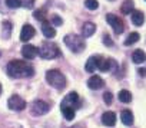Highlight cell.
<instances>
[{"label":"cell","instance_id":"cell-8","mask_svg":"<svg viewBox=\"0 0 146 128\" xmlns=\"http://www.w3.org/2000/svg\"><path fill=\"white\" fill-rule=\"evenodd\" d=\"M26 105H27L26 101L22 97H19V95H12L9 98V101H7V107L12 111H23L26 108Z\"/></svg>","mask_w":146,"mask_h":128},{"label":"cell","instance_id":"cell-5","mask_svg":"<svg viewBox=\"0 0 146 128\" xmlns=\"http://www.w3.org/2000/svg\"><path fill=\"white\" fill-rule=\"evenodd\" d=\"M78 104H79V95L78 92H69L62 104H60V109H66V108H72V109H76L78 108Z\"/></svg>","mask_w":146,"mask_h":128},{"label":"cell","instance_id":"cell-9","mask_svg":"<svg viewBox=\"0 0 146 128\" xmlns=\"http://www.w3.org/2000/svg\"><path fill=\"white\" fill-rule=\"evenodd\" d=\"M98 69H100L102 72H115V71H117V62L115 59H112V58L110 59L100 58Z\"/></svg>","mask_w":146,"mask_h":128},{"label":"cell","instance_id":"cell-3","mask_svg":"<svg viewBox=\"0 0 146 128\" xmlns=\"http://www.w3.org/2000/svg\"><path fill=\"white\" fill-rule=\"evenodd\" d=\"M37 55L42 58V59H46V60H50V59H54L60 55V50L57 48L56 43H52V42H44L40 45V48H37Z\"/></svg>","mask_w":146,"mask_h":128},{"label":"cell","instance_id":"cell-6","mask_svg":"<svg viewBox=\"0 0 146 128\" xmlns=\"http://www.w3.org/2000/svg\"><path fill=\"white\" fill-rule=\"evenodd\" d=\"M50 111V105L42 99H36L33 104H32V114L36 115V117H40V115H44Z\"/></svg>","mask_w":146,"mask_h":128},{"label":"cell","instance_id":"cell-17","mask_svg":"<svg viewBox=\"0 0 146 128\" xmlns=\"http://www.w3.org/2000/svg\"><path fill=\"white\" fill-rule=\"evenodd\" d=\"M42 33L47 38V39H52L56 36V30L53 29V26H50L47 22H43L42 23Z\"/></svg>","mask_w":146,"mask_h":128},{"label":"cell","instance_id":"cell-15","mask_svg":"<svg viewBox=\"0 0 146 128\" xmlns=\"http://www.w3.org/2000/svg\"><path fill=\"white\" fill-rule=\"evenodd\" d=\"M96 32V25L93 22H86L82 27V35L83 38H90L93 33Z\"/></svg>","mask_w":146,"mask_h":128},{"label":"cell","instance_id":"cell-16","mask_svg":"<svg viewBox=\"0 0 146 128\" xmlns=\"http://www.w3.org/2000/svg\"><path fill=\"white\" fill-rule=\"evenodd\" d=\"M130 15H132V23H133L135 26H142V25H143L145 16H143V13H142L140 10H133Z\"/></svg>","mask_w":146,"mask_h":128},{"label":"cell","instance_id":"cell-14","mask_svg":"<svg viewBox=\"0 0 146 128\" xmlns=\"http://www.w3.org/2000/svg\"><path fill=\"white\" fill-rule=\"evenodd\" d=\"M103 85H105L103 79H102L100 76H98V75L90 76V78H89V81H88V86H89L90 89H100Z\"/></svg>","mask_w":146,"mask_h":128},{"label":"cell","instance_id":"cell-7","mask_svg":"<svg viewBox=\"0 0 146 128\" xmlns=\"http://www.w3.org/2000/svg\"><path fill=\"white\" fill-rule=\"evenodd\" d=\"M106 20H108V23L112 26V29H113V32H115L116 35H120V33L125 30V23L122 22L120 17H117V16H115V15H108V16H106Z\"/></svg>","mask_w":146,"mask_h":128},{"label":"cell","instance_id":"cell-1","mask_svg":"<svg viewBox=\"0 0 146 128\" xmlns=\"http://www.w3.org/2000/svg\"><path fill=\"white\" fill-rule=\"evenodd\" d=\"M6 71H7V75L12 78H29L35 74L33 66L30 63H27L26 60H19V59L10 60L7 63Z\"/></svg>","mask_w":146,"mask_h":128},{"label":"cell","instance_id":"cell-31","mask_svg":"<svg viewBox=\"0 0 146 128\" xmlns=\"http://www.w3.org/2000/svg\"><path fill=\"white\" fill-rule=\"evenodd\" d=\"M137 71H139V75H140V76H146V69L140 68V69H137Z\"/></svg>","mask_w":146,"mask_h":128},{"label":"cell","instance_id":"cell-24","mask_svg":"<svg viewBox=\"0 0 146 128\" xmlns=\"http://www.w3.org/2000/svg\"><path fill=\"white\" fill-rule=\"evenodd\" d=\"M85 6L89 10H96L99 7V2L98 0H85Z\"/></svg>","mask_w":146,"mask_h":128},{"label":"cell","instance_id":"cell-23","mask_svg":"<svg viewBox=\"0 0 146 128\" xmlns=\"http://www.w3.org/2000/svg\"><path fill=\"white\" fill-rule=\"evenodd\" d=\"M2 25H3V36L5 38H10V35H12V23L5 20Z\"/></svg>","mask_w":146,"mask_h":128},{"label":"cell","instance_id":"cell-19","mask_svg":"<svg viewBox=\"0 0 146 128\" xmlns=\"http://www.w3.org/2000/svg\"><path fill=\"white\" fill-rule=\"evenodd\" d=\"M120 119L125 125H132L133 124V114L130 109H123L120 114Z\"/></svg>","mask_w":146,"mask_h":128},{"label":"cell","instance_id":"cell-22","mask_svg":"<svg viewBox=\"0 0 146 128\" xmlns=\"http://www.w3.org/2000/svg\"><path fill=\"white\" fill-rule=\"evenodd\" d=\"M139 39H140L139 33H137V32H133V33H130V35L126 38V40H125V45H126V46H130V45L136 43Z\"/></svg>","mask_w":146,"mask_h":128},{"label":"cell","instance_id":"cell-33","mask_svg":"<svg viewBox=\"0 0 146 128\" xmlns=\"http://www.w3.org/2000/svg\"><path fill=\"white\" fill-rule=\"evenodd\" d=\"M0 56H2V52H0Z\"/></svg>","mask_w":146,"mask_h":128},{"label":"cell","instance_id":"cell-34","mask_svg":"<svg viewBox=\"0 0 146 128\" xmlns=\"http://www.w3.org/2000/svg\"><path fill=\"white\" fill-rule=\"evenodd\" d=\"M72 128H76V127H72Z\"/></svg>","mask_w":146,"mask_h":128},{"label":"cell","instance_id":"cell-13","mask_svg":"<svg viewBox=\"0 0 146 128\" xmlns=\"http://www.w3.org/2000/svg\"><path fill=\"white\" fill-rule=\"evenodd\" d=\"M102 122L103 125L106 127H113L116 124V114L113 111H106L103 115H102Z\"/></svg>","mask_w":146,"mask_h":128},{"label":"cell","instance_id":"cell-29","mask_svg":"<svg viewBox=\"0 0 146 128\" xmlns=\"http://www.w3.org/2000/svg\"><path fill=\"white\" fill-rule=\"evenodd\" d=\"M103 101H105L108 105H110L112 101H113V95H112L110 92H105V94H103Z\"/></svg>","mask_w":146,"mask_h":128},{"label":"cell","instance_id":"cell-21","mask_svg":"<svg viewBox=\"0 0 146 128\" xmlns=\"http://www.w3.org/2000/svg\"><path fill=\"white\" fill-rule=\"evenodd\" d=\"M119 101L120 102H125V104H129L132 101V94L129 91H126V89H122L119 92Z\"/></svg>","mask_w":146,"mask_h":128},{"label":"cell","instance_id":"cell-25","mask_svg":"<svg viewBox=\"0 0 146 128\" xmlns=\"http://www.w3.org/2000/svg\"><path fill=\"white\" fill-rule=\"evenodd\" d=\"M62 112H63V115H64V118H66L67 121H72L73 118H75V109H72V108L62 109Z\"/></svg>","mask_w":146,"mask_h":128},{"label":"cell","instance_id":"cell-2","mask_svg":"<svg viewBox=\"0 0 146 128\" xmlns=\"http://www.w3.org/2000/svg\"><path fill=\"white\" fill-rule=\"evenodd\" d=\"M63 42L72 52H75V53H80L86 48L83 36H79V35H66Z\"/></svg>","mask_w":146,"mask_h":128},{"label":"cell","instance_id":"cell-26","mask_svg":"<svg viewBox=\"0 0 146 128\" xmlns=\"http://www.w3.org/2000/svg\"><path fill=\"white\" fill-rule=\"evenodd\" d=\"M33 16H35V19L40 20L42 23H43V22H46V13H44V10H42V9L36 10V12L33 13Z\"/></svg>","mask_w":146,"mask_h":128},{"label":"cell","instance_id":"cell-30","mask_svg":"<svg viewBox=\"0 0 146 128\" xmlns=\"http://www.w3.org/2000/svg\"><path fill=\"white\" fill-rule=\"evenodd\" d=\"M103 42H105V45H106V46H113V40H112L108 35H105V36H103Z\"/></svg>","mask_w":146,"mask_h":128},{"label":"cell","instance_id":"cell-20","mask_svg":"<svg viewBox=\"0 0 146 128\" xmlns=\"http://www.w3.org/2000/svg\"><path fill=\"white\" fill-rule=\"evenodd\" d=\"M133 7H135L133 0H125V2L122 3V6H120V12L123 15H130L133 12Z\"/></svg>","mask_w":146,"mask_h":128},{"label":"cell","instance_id":"cell-27","mask_svg":"<svg viewBox=\"0 0 146 128\" xmlns=\"http://www.w3.org/2000/svg\"><path fill=\"white\" fill-rule=\"evenodd\" d=\"M6 6L10 9H17L22 6V2L20 0H6Z\"/></svg>","mask_w":146,"mask_h":128},{"label":"cell","instance_id":"cell-28","mask_svg":"<svg viewBox=\"0 0 146 128\" xmlns=\"http://www.w3.org/2000/svg\"><path fill=\"white\" fill-rule=\"evenodd\" d=\"M52 23H53L54 26H62V25H63V20H62V17H60V16L53 15V17H52Z\"/></svg>","mask_w":146,"mask_h":128},{"label":"cell","instance_id":"cell-10","mask_svg":"<svg viewBox=\"0 0 146 128\" xmlns=\"http://www.w3.org/2000/svg\"><path fill=\"white\" fill-rule=\"evenodd\" d=\"M35 35H36L35 27L30 26V25H25L22 27V32H20V40L22 42H29L32 38H35Z\"/></svg>","mask_w":146,"mask_h":128},{"label":"cell","instance_id":"cell-32","mask_svg":"<svg viewBox=\"0 0 146 128\" xmlns=\"http://www.w3.org/2000/svg\"><path fill=\"white\" fill-rule=\"evenodd\" d=\"M0 94H2V85H0Z\"/></svg>","mask_w":146,"mask_h":128},{"label":"cell","instance_id":"cell-11","mask_svg":"<svg viewBox=\"0 0 146 128\" xmlns=\"http://www.w3.org/2000/svg\"><path fill=\"white\" fill-rule=\"evenodd\" d=\"M22 55L25 59H35L37 56V48L33 45H25L22 48Z\"/></svg>","mask_w":146,"mask_h":128},{"label":"cell","instance_id":"cell-18","mask_svg":"<svg viewBox=\"0 0 146 128\" xmlns=\"http://www.w3.org/2000/svg\"><path fill=\"white\" fill-rule=\"evenodd\" d=\"M132 60H133V63H143L145 60H146V55H145V52L142 50V49H136V50H133V53H132Z\"/></svg>","mask_w":146,"mask_h":128},{"label":"cell","instance_id":"cell-4","mask_svg":"<svg viewBox=\"0 0 146 128\" xmlns=\"http://www.w3.org/2000/svg\"><path fill=\"white\" fill-rule=\"evenodd\" d=\"M46 81L56 89H63L66 86V78L59 69H50L46 72Z\"/></svg>","mask_w":146,"mask_h":128},{"label":"cell","instance_id":"cell-12","mask_svg":"<svg viewBox=\"0 0 146 128\" xmlns=\"http://www.w3.org/2000/svg\"><path fill=\"white\" fill-rule=\"evenodd\" d=\"M100 58L102 56H90L89 59H88V62H86V65H85V69H86V72H95L96 69H98V66H99V62H100Z\"/></svg>","mask_w":146,"mask_h":128}]
</instances>
